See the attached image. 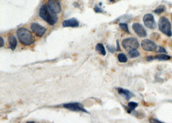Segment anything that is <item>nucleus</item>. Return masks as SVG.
I'll return each instance as SVG.
<instances>
[{
	"mask_svg": "<svg viewBox=\"0 0 172 123\" xmlns=\"http://www.w3.org/2000/svg\"><path fill=\"white\" fill-rule=\"evenodd\" d=\"M39 16L50 25H54L58 21V18L56 14L53 13L46 4L43 5L39 9Z\"/></svg>",
	"mask_w": 172,
	"mask_h": 123,
	"instance_id": "nucleus-1",
	"label": "nucleus"
},
{
	"mask_svg": "<svg viewBox=\"0 0 172 123\" xmlns=\"http://www.w3.org/2000/svg\"><path fill=\"white\" fill-rule=\"evenodd\" d=\"M17 36L19 41L24 45H30L35 41L32 34L26 28H19L17 30Z\"/></svg>",
	"mask_w": 172,
	"mask_h": 123,
	"instance_id": "nucleus-2",
	"label": "nucleus"
},
{
	"mask_svg": "<svg viewBox=\"0 0 172 123\" xmlns=\"http://www.w3.org/2000/svg\"><path fill=\"white\" fill-rule=\"evenodd\" d=\"M159 28L162 33L169 37L172 36L170 21L166 18H161L159 21Z\"/></svg>",
	"mask_w": 172,
	"mask_h": 123,
	"instance_id": "nucleus-3",
	"label": "nucleus"
},
{
	"mask_svg": "<svg viewBox=\"0 0 172 123\" xmlns=\"http://www.w3.org/2000/svg\"><path fill=\"white\" fill-rule=\"evenodd\" d=\"M122 45L125 50L127 51H130L134 49H137L139 47V43L136 38H126L122 41Z\"/></svg>",
	"mask_w": 172,
	"mask_h": 123,
	"instance_id": "nucleus-4",
	"label": "nucleus"
},
{
	"mask_svg": "<svg viewBox=\"0 0 172 123\" xmlns=\"http://www.w3.org/2000/svg\"><path fill=\"white\" fill-rule=\"evenodd\" d=\"M143 22L144 25L150 29H155L156 28V23L155 21L153 16L151 14H147L143 17Z\"/></svg>",
	"mask_w": 172,
	"mask_h": 123,
	"instance_id": "nucleus-5",
	"label": "nucleus"
},
{
	"mask_svg": "<svg viewBox=\"0 0 172 123\" xmlns=\"http://www.w3.org/2000/svg\"><path fill=\"white\" fill-rule=\"evenodd\" d=\"M31 30L38 37H42L45 34L46 29L38 23H33L30 26Z\"/></svg>",
	"mask_w": 172,
	"mask_h": 123,
	"instance_id": "nucleus-6",
	"label": "nucleus"
},
{
	"mask_svg": "<svg viewBox=\"0 0 172 123\" xmlns=\"http://www.w3.org/2000/svg\"><path fill=\"white\" fill-rule=\"evenodd\" d=\"M48 6L50 11L54 14H59L61 11V6L59 0H48Z\"/></svg>",
	"mask_w": 172,
	"mask_h": 123,
	"instance_id": "nucleus-7",
	"label": "nucleus"
},
{
	"mask_svg": "<svg viewBox=\"0 0 172 123\" xmlns=\"http://www.w3.org/2000/svg\"><path fill=\"white\" fill-rule=\"evenodd\" d=\"M63 107L67 108V110L74 111V112H84L86 113H88L79 103H68V104H64Z\"/></svg>",
	"mask_w": 172,
	"mask_h": 123,
	"instance_id": "nucleus-8",
	"label": "nucleus"
},
{
	"mask_svg": "<svg viewBox=\"0 0 172 123\" xmlns=\"http://www.w3.org/2000/svg\"><path fill=\"white\" fill-rule=\"evenodd\" d=\"M141 46L144 51H155L157 45L153 41L146 39L142 41Z\"/></svg>",
	"mask_w": 172,
	"mask_h": 123,
	"instance_id": "nucleus-9",
	"label": "nucleus"
},
{
	"mask_svg": "<svg viewBox=\"0 0 172 123\" xmlns=\"http://www.w3.org/2000/svg\"><path fill=\"white\" fill-rule=\"evenodd\" d=\"M132 28H133L134 31H135L137 35L141 38H144L147 36L146 31L144 28V27L141 24L138 23H135L132 25Z\"/></svg>",
	"mask_w": 172,
	"mask_h": 123,
	"instance_id": "nucleus-10",
	"label": "nucleus"
},
{
	"mask_svg": "<svg viewBox=\"0 0 172 123\" xmlns=\"http://www.w3.org/2000/svg\"><path fill=\"white\" fill-rule=\"evenodd\" d=\"M79 25V21L75 18L67 19L63 22V26L64 27H77Z\"/></svg>",
	"mask_w": 172,
	"mask_h": 123,
	"instance_id": "nucleus-11",
	"label": "nucleus"
},
{
	"mask_svg": "<svg viewBox=\"0 0 172 123\" xmlns=\"http://www.w3.org/2000/svg\"><path fill=\"white\" fill-rule=\"evenodd\" d=\"M117 90H118V92H119V94L121 95H123L124 97L126 98V100L130 99V98H131L132 97H133L134 96L133 93H132L130 92V91L127 90L122 89V88H118Z\"/></svg>",
	"mask_w": 172,
	"mask_h": 123,
	"instance_id": "nucleus-12",
	"label": "nucleus"
},
{
	"mask_svg": "<svg viewBox=\"0 0 172 123\" xmlns=\"http://www.w3.org/2000/svg\"><path fill=\"white\" fill-rule=\"evenodd\" d=\"M8 41L10 48L14 51L16 48L17 46V40L16 37L14 35H10L8 38Z\"/></svg>",
	"mask_w": 172,
	"mask_h": 123,
	"instance_id": "nucleus-13",
	"label": "nucleus"
},
{
	"mask_svg": "<svg viewBox=\"0 0 172 123\" xmlns=\"http://www.w3.org/2000/svg\"><path fill=\"white\" fill-rule=\"evenodd\" d=\"M95 50H96L98 53L101 54V55L105 56L106 54V50L104 45H103L102 43H98L96 45V47H95Z\"/></svg>",
	"mask_w": 172,
	"mask_h": 123,
	"instance_id": "nucleus-14",
	"label": "nucleus"
},
{
	"mask_svg": "<svg viewBox=\"0 0 172 123\" xmlns=\"http://www.w3.org/2000/svg\"><path fill=\"white\" fill-rule=\"evenodd\" d=\"M154 59H156V60H168L170 59V56L165 55V54H160V55H156L155 56Z\"/></svg>",
	"mask_w": 172,
	"mask_h": 123,
	"instance_id": "nucleus-15",
	"label": "nucleus"
},
{
	"mask_svg": "<svg viewBox=\"0 0 172 123\" xmlns=\"http://www.w3.org/2000/svg\"><path fill=\"white\" fill-rule=\"evenodd\" d=\"M128 55H129L130 58H134L138 57V56L140 55V54H139V51H137V49H134V50H132V51H129Z\"/></svg>",
	"mask_w": 172,
	"mask_h": 123,
	"instance_id": "nucleus-16",
	"label": "nucleus"
},
{
	"mask_svg": "<svg viewBox=\"0 0 172 123\" xmlns=\"http://www.w3.org/2000/svg\"><path fill=\"white\" fill-rule=\"evenodd\" d=\"M138 106V104L136 102H130L128 103V112L129 113H131L132 111L134 110Z\"/></svg>",
	"mask_w": 172,
	"mask_h": 123,
	"instance_id": "nucleus-17",
	"label": "nucleus"
},
{
	"mask_svg": "<svg viewBox=\"0 0 172 123\" xmlns=\"http://www.w3.org/2000/svg\"><path fill=\"white\" fill-rule=\"evenodd\" d=\"M118 60L120 61V62L122 63H125L128 60V58L126 57V56L124 55L123 53H119L118 55Z\"/></svg>",
	"mask_w": 172,
	"mask_h": 123,
	"instance_id": "nucleus-18",
	"label": "nucleus"
},
{
	"mask_svg": "<svg viewBox=\"0 0 172 123\" xmlns=\"http://www.w3.org/2000/svg\"><path fill=\"white\" fill-rule=\"evenodd\" d=\"M119 27H121L122 31H124V32H126L127 33H130L128 27V25L126 23H120Z\"/></svg>",
	"mask_w": 172,
	"mask_h": 123,
	"instance_id": "nucleus-19",
	"label": "nucleus"
},
{
	"mask_svg": "<svg viewBox=\"0 0 172 123\" xmlns=\"http://www.w3.org/2000/svg\"><path fill=\"white\" fill-rule=\"evenodd\" d=\"M165 11V7L164 6H160L158 8H157L155 10H154V12L156 14H161Z\"/></svg>",
	"mask_w": 172,
	"mask_h": 123,
	"instance_id": "nucleus-20",
	"label": "nucleus"
},
{
	"mask_svg": "<svg viewBox=\"0 0 172 123\" xmlns=\"http://www.w3.org/2000/svg\"><path fill=\"white\" fill-rule=\"evenodd\" d=\"M94 11L96 12H103V9H101L100 8V7H99L98 6H95V8H94Z\"/></svg>",
	"mask_w": 172,
	"mask_h": 123,
	"instance_id": "nucleus-21",
	"label": "nucleus"
},
{
	"mask_svg": "<svg viewBox=\"0 0 172 123\" xmlns=\"http://www.w3.org/2000/svg\"><path fill=\"white\" fill-rule=\"evenodd\" d=\"M159 53H166V51L165 49H164V47H159V49L158 51Z\"/></svg>",
	"mask_w": 172,
	"mask_h": 123,
	"instance_id": "nucleus-22",
	"label": "nucleus"
},
{
	"mask_svg": "<svg viewBox=\"0 0 172 123\" xmlns=\"http://www.w3.org/2000/svg\"><path fill=\"white\" fill-rule=\"evenodd\" d=\"M107 47H108V50L110 51V52L112 53H114L115 50H114V48L113 47H111L110 45H107Z\"/></svg>",
	"mask_w": 172,
	"mask_h": 123,
	"instance_id": "nucleus-23",
	"label": "nucleus"
},
{
	"mask_svg": "<svg viewBox=\"0 0 172 123\" xmlns=\"http://www.w3.org/2000/svg\"><path fill=\"white\" fill-rule=\"evenodd\" d=\"M0 38H1V45H0V47H2L4 45V40H3V38H2V37H1Z\"/></svg>",
	"mask_w": 172,
	"mask_h": 123,
	"instance_id": "nucleus-24",
	"label": "nucleus"
},
{
	"mask_svg": "<svg viewBox=\"0 0 172 123\" xmlns=\"http://www.w3.org/2000/svg\"><path fill=\"white\" fill-rule=\"evenodd\" d=\"M154 59V57L153 56H148V57H147V60L148 61H151V60H153Z\"/></svg>",
	"mask_w": 172,
	"mask_h": 123,
	"instance_id": "nucleus-25",
	"label": "nucleus"
},
{
	"mask_svg": "<svg viewBox=\"0 0 172 123\" xmlns=\"http://www.w3.org/2000/svg\"><path fill=\"white\" fill-rule=\"evenodd\" d=\"M117 51H121V49H120V47H119V41H118V40H117Z\"/></svg>",
	"mask_w": 172,
	"mask_h": 123,
	"instance_id": "nucleus-26",
	"label": "nucleus"
},
{
	"mask_svg": "<svg viewBox=\"0 0 172 123\" xmlns=\"http://www.w3.org/2000/svg\"><path fill=\"white\" fill-rule=\"evenodd\" d=\"M153 120H152L151 119H150V122H161V121H159V120H157V119H153Z\"/></svg>",
	"mask_w": 172,
	"mask_h": 123,
	"instance_id": "nucleus-27",
	"label": "nucleus"
},
{
	"mask_svg": "<svg viewBox=\"0 0 172 123\" xmlns=\"http://www.w3.org/2000/svg\"><path fill=\"white\" fill-rule=\"evenodd\" d=\"M109 1H111V2H113V1H115V0H109Z\"/></svg>",
	"mask_w": 172,
	"mask_h": 123,
	"instance_id": "nucleus-28",
	"label": "nucleus"
}]
</instances>
